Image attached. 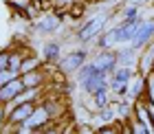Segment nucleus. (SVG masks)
I'll return each mask as SVG.
<instances>
[{
    "label": "nucleus",
    "mask_w": 154,
    "mask_h": 134,
    "mask_svg": "<svg viewBox=\"0 0 154 134\" xmlns=\"http://www.w3.org/2000/svg\"><path fill=\"white\" fill-rule=\"evenodd\" d=\"M125 88H128V93L132 97H139V95H141V88H143V79H141V77H134L132 81H128Z\"/></svg>",
    "instance_id": "9"
},
{
    "label": "nucleus",
    "mask_w": 154,
    "mask_h": 134,
    "mask_svg": "<svg viewBox=\"0 0 154 134\" xmlns=\"http://www.w3.org/2000/svg\"><path fill=\"white\" fill-rule=\"evenodd\" d=\"M141 2H145V0H132V5H141Z\"/></svg>",
    "instance_id": "21"
},
{
    "label": "nucleus",
    "mask_w": 154,
    "mask_h": 134,
    "mask_svg": "<svg viewBox=\"0 0 154 134\" xmlns=\"http://www.w3.org/2000/svg\"><path fill=\"white\" fill-rule=\"evenodd\" d=\"M22 88H24V84L20 81V79H9L5 86H0V101H9V99H13V97H16Z\"/></svg>",
    "instance_id": "4"
},
{
    "label": "nucleus",
    "mask_w": 154,
    "mask_h": 134,
    "mask_svg": "<svg viewBox=\"0 0 154 134\" xmlns=\"http://www.w3.org/2000/svg\"><path fill=\"white\" fill-rule=\"evenodd\" d=\"M35 68H38V59H35V57L24 59L22 66H20V70H22V73H29V70H35Z\"/></svg>",
    "instance_id": "12"
},
{
    "label": "nucleus",
    "mask_w": 154,
    "mask_h": 134,
    "mask_svg": "<svg viewBox=\"0 0 154 134\" xmlns=\"http://www.w3.org/2000/svg\"><path fill=\"white\" fill-rule=\"evenodd\" d=\"M7 64H9V55H7V53H0V70H5Z\"/></svg>",
    "instance_id": "18"
},
{
    "label": "nucleus",
    "mask_w": 154,
    "mask_h": 134,
    "mask_svg": "<svg viewBox=\"0 0 154 134\" xmlns=\"http://www.w3.org/2000/svg\"><path fill=\"white\" fill-rule=\"evenodd\" d=\"M137 5H132V7H128V9H125V13H123V16H125V20H128V18H137Z\"/></svg>",
    "instance_id": "17"
},
{
    "label": "nucleus",
    "mask_w": 154,
    "mask_h": 134,
    "mask_svg": "<svg viewBox=\"0 0 154 134\" xmlns=\"http://www.w3.org/2000/svg\"><path fill=\"white\" fill-rule=\"evenodd\" d=\"M148 93H150V101L154 105V73L148 77Z\"/></svg>",
    "instance_id": "16"
},
{
    "label": "nucleus",
    "mask_w": 154,
    "mask_h": 134,
    "mask_svg": "<svg viewBox=\"0 0 154 134\" xmlns=\"http://www.w3.org/2000/svg\"><path fill=\"white\" fill-rule=\"evenodd\" d=\"M60 2H73V0H60Z\"/></svg>",
    "instance_id": "22"
},
{
    "label": "nucleus",
    "mask_w": 154,
    "mask_h": 134,
    "mask_svg": "<svg viewBox=\"0 0 154 134\" xmlns=\"http://www.w3.org/2000/svg\"><path fill=\"white\" fill-rule=\"evenodd\" d=\"M132 130H134V132H148V130H145V125H141V123H134V125H132Z\"/></svg>",
    "instance_id": "19"
},
{
    "label": "nucleus",
    "mask_w": 154,
    "mask_h": 134,
    "mask_svg": "<svg viewBox=\"0 0 154 134\" xmlns=\"http://www.w3.org/2000/svg\"><path fill=\"white\" fill-rule=\"evenodd\" d=\"M132 77V70L130 68H119L117 73L112 75V79H110V84L108 86L115 90V93H123L125 90V86H128V79Z\"/></svg>",
    "instance_id": "3"
},
{
    "label": "nucleus",
    "mask_w": 154,
    "mask_h": 134,
    "mask_svg": "<svg viewBox=\"0 0 154 134\" xmlns=\"http://www.w3.org/2000/svg\"><path fill=\"white\" fill-rule=\"evenodd\" d=\"M0 123H2V112H0Z\"/></svg>",
    "instance_id": "23"
},
{
    "label": "nucleus",
    "mask_w": 154,
    "mask_h": 134,
    "mask_svg": "<svg viewBox=\"0 0 154 134\" xmlns=\"http://www.w3.org/2000/svg\"><path fill=\"white\" fill-rule=\"evenodd\" d=\"M152 35H154V22H141V24H139V29H137V33H134V38L130 40L132 42V48H139L141 44H145Z\"/></svg>",
    "instance_id": "2"
},
{
    "label": "nucleus",
    "mask_w": 154,
    "mask_h": 134,
    "mask_svg": "<svg viewBox=\"0 0 154 134\" xmlns=\"http://www.w3.org/2000/svg\"><path fill=\"white\" fill-rule=\"evenodd\" d=\"M103 24H106V16L93 18V20H90V22H88V24L79 31V40H82V42H88L90 38H95V35L103 29Z\"/></svg>",
    "instance_id": "1"
},
{
    "label": "nucleus",
    "mask_w": 154,
    "mask_h": 134,
    "mask_svg": "<svg viewBox=\"0 0 154 134\" xmlns=\"http://www.w3.org/2000/svg\"><path fill=\"white\" fill-rule=\"evenodd\" d=\"M57 26H60V18H57V16H48V18H44V20L38 24V29H40V31H55Z\"/></svg>",
    "instance_id": "8"
},
{
    "label": "nucleus",
    "mask_w": 154,
    "mask_h": 134,
    "mask_svg": "<svg viewBox=\"0 0 154 134\" xmlns=\"http://www.w3.org/2000/svg\"><path fill=\"white\" fill-rule=\"evenodd\" d=\"M95 103H97V108H103V105H108L106 90H97V93H95Z\"/></svg>",
    "instance_id": "13"
},
{
    "label": "nucleus",
    "mask_w": 154,
    "mask_h": 134,
    "mask_svg": "<svg viewBox=\"0 0 154 134\" xmlns=\"http://www.w3.org/2000/svg\"><path fill=\"white\" fill-rule=\"evenodd\" d=\"M84 59H86V53L84 51H77L73 55H68V57L64 59V64H62V70H64V73H73L75 68H79L84 64Z\"/></svg>",
    "instance_id": "5"
},
{
    "label": "nucleus",
    "mask_w": 154,
    "mask_h": 134,
    "mask_svg": "<svg viewBox=\"0 0 154 134\" xmlns=\"http://www.w3.org/2000/svg\"><path fill=\"white\" fill-rule=\"evenodd\" d=\"M22 84H24V86H31V88H33V86H38V84H40V77H38V75H29V73H26Z\"/></svg>",
    "instance_id": "14"
},
{
    "label": "nucleus",
    "mask_w": 154,
    "mask_h": 134,
    "mask_svg": "<svg viewBox=\"0 0 154 134\" xmlns=\"http://www.w3.org/2000/svg\"><path fill=\"white\" fill-rule=\"evenodd\" d=\"M46 119H48V110H46V108H38V110H33L31 114L26 117L24 123H26V128H38V125L44 123Z\"/></svg>",
    "instance_id": "6"
},
{
    "label": "nucleus",
    "mask_w": 154,
    "mask_h": 134,
    "mask_svg": "<svg viewBox=\"0 0 154 134\" xmlns=\"http://www.w3.org/2000/svg\"><path fill=\"white\" fill-rule=\"evenodd\" d=\"M33 112V105H31V101H24V103H20L16 110H13V114H11V121H16V123H20V121H26V117H29Z\"/></svg>",
    "instance_id": "7"
},
{
    "label": "nucleus",
    "mask_w": 154,
    "mask_h": 134,
    "mask_svg": "<svg viewBox=\"0 0 154 134\" xmlns=\"http://www.w3.org/2000/svg\"><path fill=\"white\" fill-rule=\"evenodd\" d=\"M57 53H60V46L57 44H46L44 46V57L46 59H55V57H57Z\"/></svg>",
    "instance_id": "11"
},
{
    "label": "nucleus",
    "mask_w": 154,
    "mask_h": 134,
    "mask_svg": "<svg viewBox=\"0 0 154 134\" xmlns=\"http://www.w3.org/2000/svg\"><path fill=\"white\" fill-rule=\"evenodd\" d=\"M13 75H16V73H13V70H0V86H5V84L7 81H9V79H13Z\"/></svg>",
    "instance_id": "15"
},
{
    "label": "nucleus",
    "mask_w": 154,
    "mask_h": 134,
    "mask_svg": "<svg viewBox=\"0 0 154 134\" xmlns=\"http://www.w3.org/2000/svg\"><path fill=\"white\" fill-rule=\"evenodd\" d=\"M139 119H141V123L145 125V130L148 132H154V123L150 121V117H148V108H141V105H139Z\"/></svg>",
    "instance_id": "10"
},
{
    "label": "nucleus",
    "mask_w": 154,
    "mask_h": 134,
    "mask_svg": "<svg viewBox=\"0 0 154 134\" xmlns=\"http://www.w3.org/2000/svg\"><path fill=\"white\" fill-rule=\"evenodd\" d=\"M148 114H152V117H154V105H152V103L148 105Z\"/></svg>",
    "instance_id": "20"
}]
</instances>
